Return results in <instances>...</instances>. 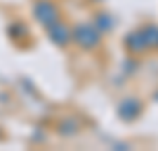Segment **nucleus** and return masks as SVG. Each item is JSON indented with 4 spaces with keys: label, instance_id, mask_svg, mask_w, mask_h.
Returning a JSON list of instances; mask_svg holds the SVG:
<instances>
[{
    "label": "nucleus",
    "instance_id": "nucleus-6",
    "mask_svg": "<svg viewBox=\"0 0 158 151\" xmlns=\"http://www.w3.org/2000/svg\"><path fill=\"white\" fill-rule=\"evenodd\" d=\"M139 28H142V33H144L149 50H151V52H158V24L156 21H146V24H142Z\"/></svg>",
    "mask_w": 158,
    "mask_h": 151
},
{
    "label": "nucleus",
    "instance_id": "nucleus-2",
    "mask_svg": "<svg viewBox=\"0 0 158 151\" xmlns=\"http://www.w3.org/2000/svg\"><path fill=\"white\" fill-rule=\"evenodd\" d=\"M33 19L43 28L52 26L54 21L61 19V7L57 0H35L33 2Z\"/></svg>",
    "mask_w": 158,
    "mask_h": 151
},
{
    "label": "nucleus",
    "instance_id": "nucleus-5",
    "mask_svg": "<svg viewBox=\"0 0 158 151\" xmlns=\"http://www.w3.org/2000/svg\"><path fill=\"white\" fill-rule=\"evenodd\" d=\"M123 47H125V52L130 57H142V54L151 52L149 45H146V38H144V33H142V28H135V31L127 33L125 38H123Z\"/></svg>",
    "mask_w": 158,
    "mask_h": 151
},
{
    "label": "nucleus",
    "instance_id": "nucleus-1",
    "mask_svg": "<svg viewBox=\"0 0 158 151\" xmlns=\"http://www.w3.org/2000/svg\"><path fill=\"white\" fill-rule=\"evenodd\" d=\"M71 36H73V45L78 50H85V52H92V50H97L104 43V33L99 31L92 21H78V24H73Z\"/></svg>",
    "mask_w": 158,
    "mask_h": 151
},
{
    "label": "nucleus",
    "instance_id": "nucleus-3",
    "mask_svg": "<svg viewBox=\"0 0 158 151\" xmlns=\"http://www.w3.org/2000/svg\"><path fill=\"white\" fill-rule=\"evenodd\" d=\"M116 113H118V118L123 123H135V120L142 118V113H144V99L135 97V94H127L118 102L116 106Z\"/></svg>",
    "mask_w": 158,
    "mask_h": 151
},
{
    "label": "nucleus",
    "instance_id": "nucleus-8",
    "mask_svg": "<svg viewBox=\"0 0 158 151\" xmlns=\"http://www.w3.org/2000/svg\"><path fill=\"white\" fill-rule=\"evenodd\" d=\"M78 132H80V123L76 118H71V116L59 123V135H64V137H76Z\"/></svg>",
    "mask_w": 158,
    "mask_h": 151
},
{
    "label": "nucleus",
    "instance_id": "nucleus-9",
    "mask_svg": "<svg viewBox=\"0 0 158 151\" xmlns=\"http://www.w3.org/2000/svg\"><path fill=\"white\" fill-rule=\"evenodd\" d=\"M153 99H156V102H158V90H156V92H153Z\"/></svg>",
    "mask_w": 158,
    "mask_h": 151
},
{
    "label": "nucleus",
    "instance_id": "nucleus-7",
    "mask_svg": "<svg viewBox=\"0 0 158 151\" xmlns=\"http://www.w3.org/2000/svg\"><path fill=\"white\" fill-rule=\"evenodd\" d=\"M92 24H94V26H97L102 33H104V36H106V33H111L113 26H116V21H113V17H111L109 12H97V14H94V21H92Z\"/></svg>",
    "mask_w": 158,
    "mask_h": 151
},
{
    "label": "nucleus",
    "instance_id": "nucleus-4",
    "mask_svg": "<svg viewBox=\"0 0 158 151\" xmlns=\"http://www.w3.org/2000/svg\"><path fill=\"white\" fill-rule=\"evenodd\" d=\"M47 31V38L52 40L57 47H71L73 45V36H71V24H66L64 19H59V21H54L52 26H47L45 28Z\"/></svg>",
    "mask_w": 158,
    "mask_h": 151
}]
</instances>
